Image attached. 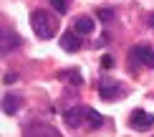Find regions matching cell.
<instances>
[{"mask_svg":"<svg viewBox=\"0 0 154 137\" xmlns=\"http://www.w3.org/2000/svg\"><path fill=\"white\" fill-rule=\"evenodd\" d=\"M94 28H96V23H94L91 15H79V18L73 21V31H76L79 36H91Z\"/></svg>","mask_w":154,"mask_h":137,"instance_id":"cell-6","label":"cell"},{"mask_svg":"<svg viewBox=\"0 0 154 137\" xmlns=\"http://www.w3.org/2000/svg\"><path fill=\"white\" fill-rule=\"evenodd\" d=\"M99 94H101V99H104V102H116V99H121V96L126 94V86L121 81L104 79V81H101V86H99Z\"/></svg>","mask_w":154,"mask_h":137,"instance_id":"cell-2","label":"cell"},{"mask_svg":"<svg viewBox=\"0 0 154 137\" xmlns=\"http://www.w3.org/2000/svg\"><path fill=\"white\" fill-rule=\"evenodd\" d=\"M149 25H152V28H154V13H152V15H149Z\"/></svg>","mask_w":154,"mask_h":137,"instance_id":"cell-17","label":"cell"},{"mask_svg":"<svg viewBox=\"0 0 154 137\" xmlns=\"http://www.w3.org/2000/svg\"><path fill=\"white\" fill-rule=\"evenodd\" d=\"M131 56L144 66H154V48H149V46H134Z\"/></svg>","mask_w":154,"mask_h":137,"instance_id":"cell-5","label":"cell"},{"mask_svg":"<svg viewBox=\"0 0 154 137\" xmlns=\"http://www.w3.org/2000/svg\"><path fill=\"white\" fill-rule=\"evenodd\" d=\"M129 127H134V129H149V127H154V114L144 112V109H134L131 117H129Z\"/></svg>","mask_w":154,"mask_h":137,"instance_id":"cell-3","label":"cell"},{"mask_svg":"<svg viewBox=\"0 0 154 137\" xmlns=\"http://www.w3.org/2000/svg\"><path fill=\"white\" fill-rule=\"evenodd\" d=\"M18 107H20V96L5 94V99H3V112H5V114H15Z\"/></svg>","mask_w":154,"mask_h":137,"instance_id":"cell-11","label":"cell"},{"mask_svg":"<svg viewBox=\"0 0 154 137\" xmlns=\"http://www.w3.org/2000/svg\"><path fill=\"white\" fill-rule=\"evenodd\" d=\"M25 137H61L53 127L43 125V122H33V125L25 127Z\"/></svg>","mask_w":154,"mask_h":137,"instance_id":"cell-4","label":"cell"},{"mask_svg":"<svg viewBox=\"0 0 154 137\" xmlns=\"http://www.w3.org/2000/svg\"><path fill=\"white\" fill-rule=\"evenodd\" d=\"M20 43H23V41H20V38H18L15 33H13V31H8V28L3 31V41H0V48H3V54L13 51L15 46H20Z\"/></svg>","mask_w":154,"mask_h":137,"instance_id":"cell-10","label":"cell"},{"mask_svg":"<svg viewBox=\"0 0 154 137\" xmlns=\"http://www.w3.org/2000/svg\"><path fill=\"white\" fill-rule=\"evenodd\" d=\"M15 79H18L15 74H5V76H3V84H5V86H8V84H13V81H15Z\"/></svg>","mask_w":154,"mask_h":137,"instance_id":"cell-16","label":"cell"},{"mask_svg":"<svg viewBox=\"0 0 154 137\" xmlns=\"http://www.w3.org/2000/svg\"><path fill=\"white\" fill-rule=\"evenodd\" d=\"M61 46L66 51H79L81 48V36L76 33V31H66V33L61 36Z\"/></svg>","mask_w":154,"mask_h":137,"instance_id":"cell-7","label":"cell"},{"mask_svg":"<svg viewBox=\"0 0 154 137\" xmlns=\"http://www.w3.org/2000/svg\"><path fill=\"white\" fill-rule=\"evenodd\" d=\"M63 119H66V125L68 127H81V122H86L83 119V107H73V109H68L66 114H63Z\"/></svg>","mask_w":154,"mask_h":137,"instance_id":"cell-9","label":"cell"},{"mask_svg":"<svg viewBox=\"0 0 154 137\" xmlns=\"http://www.w3.org/2000/svg\"><path fill=\"white\" fill-rule=\"evenodd\" d=\"M61 79L68 81V84H73V86H81V84H83V76H81L79 69H66V71L61 74Z\"/></svg>","mask_w":154,"mask_h":137,"instance_id":"cell-12","label":"cell"},{"mask_svg":"<svg viewBox=\"0 0 154 137\" xmlns=\"http://www.w3.org/2000/svg\"><path fill=\"white\" fill-rule=\"evenodd\" d=\"M30 25H33L35 36L43 38V41L53 38V36H56V28H58L56 18L48 15V10H33V13H30Z\"/></svg>","mask_w":154,"mask_h":137,"instance_id":"cell-1","label":"cell"},{"mask_svg":"<svg viewBox=\"0 0 154 137\" xmlns=\"http://www.w3.org/2000/svg\"><path fill=\"white\" fill-rule=\"evenodd\" d=\"M101 66H104V69H111V66H114V58L109 56V54H106V56H101Z\"/></svg>","mask_w":154,"mask_h":137,"instance_id":"cell-15","label":"cell"},{"mask_svg":"<svg viewBox=\"0 0 154 137\" xmlns=\"http://www.w3.org/2000/svg\"><path fill=\"white\" fill-rule=\"evenodd\" d=\"M51 8L58 15H63V13H68V0H51Z\"/></svg>","mask_w":154,"mask_h":137,"instance_id":"cell-13","label":"cell"},{"mask_svg":"<svg viewBox=\"0 0 154 137\" xmlns=\"http://www.w3.org/2000/svg\"><path fill=\"white\" fill-rule=\"evenodd\" d=\"M83 119H86V125L91 127V129H99V127H104V117H101L99 112H96L94 107H83Z\"/></svg>","mask_w":154,"mask_h":137,"instance_id":"cell-8","label":"cell"},{"mask_svg":"<svg viewBox=\"0 0 154 137\" xmlns=\"http://www.w3.org/2000/svg\"><path fill=\"white\" fill-rule=\"evenodd\" d=\"M99 18H101L104 23H109V21L114 18V10H111V8H99Z\"/></svg>","mask_w":154,"mask_h":137,"instance_id":"cell-14","label":"cell"}]
</instances>
